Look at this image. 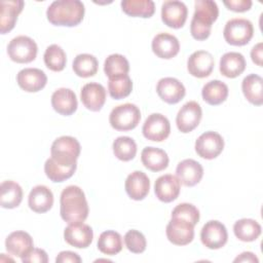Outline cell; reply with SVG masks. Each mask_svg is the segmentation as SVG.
<instances>
[{
    "instance_id": "24",
    "label": "cell",
    "mask_w": 263,
    "mask_h": 263,
    "mask_svg": "<svg viewBox=\"0 0 263 263\" xmlns=\"http://www.w3.org/2000/svg\"><path fill=\"white\" fill-rule=\"evenodd\" d=\"M5 249L10 255L22 259L34 249L33 238L28 232L13 231L5 239Z\"/></svg>"
},
{
    "instance_id": "5",
    "label": "cell",
    "mask_w": 263,
    "mask_h": 263,
    "mask_svg": "<svg viewBox=\"0 0 263 263\" xmlns=\"http://www.w3.org/2000/svg\"><path fill=\"white\" fill-rule=\"evenodd\" d=\"M141 120L140 109L132 103H125L112 109L109 115V122L116 130L134 129Z\"/></svg>"
},
{
    "instance_id": "33",
    "label": "cell",
    "mask_w": 263,
    "mask_h": 263,
    "mask_svg": "<svg viewBox=\"0 0 263 263\" xmlns=\"http://www.w3.org/2000/svg\"><path fill=\"white\" fill-rule=\"evenodd\" d=\"M120 5L122 11L129 16L147 18L155 12V4L152 0H123Z\"/></svg>"
},
{
    "instance_id": "46",
    "label": "cell",
    "mask_w": 263,
    "mask_h": 263,
    "mask_svg": "<svg viewBox=\"0 0 263 263\" xmlns=\"http://www.w3.org/2000/svg\"><path fill=\"white\" fill-rule=\"evenodd\" d=\"M251 58L252 61L259 67H262V60H263V43L259 42L253 46L251 50Z\"/></svg>"
},
{
    "instance_id": "1",
    "label": "cell",
    "mask_w": 263,
    "mask_h": 263,
    "mask_svg": "<svg viewBox=\"0 0 263 263\" xmlns=\"http://www.w3.org/2000/svg\"><path fill=\"white\" fill-rule=\"evenodd\" d=\"M88 203L83 190L76 186H67L61 193L60 214L62 219L70 223L83 222L88 216Z\"/></svg>"
},
{
    "instance_id": "29",
    "label": "cell",
    "mask_w": 263,
    "mask_h": 263,
    "mask_svg": "<svg viewBox=\"0 0 263 263\" xmlns=\"http://www.w3.org/2000/svg\"><path fill=\"white\" fill-rule=\"evenodd\" d=\"M245 98L255 106L263 104V79L257 74L246 76L241 82Z\"/></svg>"
},
{
    "instance_id": "34",
    "label": "cell",
    "mask_w": 263,
    "mask_h": 263,
    "mask_svg": "<svg viewBox=\"0 0 263 263\" xmlns=\"http://www.w3.org/2000/svg\"><path fill=\"white\" fill-rule=\"evenodd\" d=\"M77 165H65L57 162L53 160L51 157H49L45 163H44V172L46 177L55 183H61L69 178H71L75 171H76Z\"/></svg>"
},
{
    "instance_id": "18",
    "label": "cell",
    "mask_w": 263,
    "mask_h": 263,
    "mask_svg": "<svg viewBox=\"0 0 263 263\" xmlns=\"http://www.w3.org/2000/svg\"><path fill=\"white\" fill-rule=\"evenodd\" d=\"M180 189L181 183L179 179L171 174L160 176L154 184L155 195L162 202H172L177 199Z\"/></svg>"
},
{
    "instance_id": "20",
    "label": "cell",
    "mask_w": 263,
    "mask_h": 263,
    "mask_svg": "<svg viewBox=\"0 0 263 263\" xmlns=\"http://www.w3.org/2000/svg\"><path fill=\"white\" fill-rule=\"evenodd\" d=\"M203 176V167L194 159L180 161L176 168V177L180 183L187 187H193L200 182Z\"/></svg>"
},
{
    "instance_id": "13",
    "label": "cell",
    "mask_w": 263,
    "mask_h": 263,
    "mask_svg": "<svg viewBox=\"0 0 263 263\" xmlns=\"http://www.w3.org/2000/svg\"><path fill=\"white\" fill-rule=\"evenodd\" d=\"M188 9L184 2L173 0L164 1L161 6V20L170 28L180 29L185 25Z\"/></svg>"
},
{
    "instance_id": "47",
    "label": "cell",
    "mask_w": 263,
    "mask_h": 263,
    "mask_svg": "<svg viewBox=\"0 0 263 263\" xmlns=\"http://www.w3.org/2000/svg\"><path fill=\"white\" fill-rule=\"evenodd\" d=\"M233 261L235 263L236 262H248V263H258L259 262L256 255L252 252H243L239 256H237Z\"/></svg>"
},
{
    "instance_id": "8",
    "label": "cell",
    "mask_w": 263,
    "mask_h": 263,
    "mask_svg": "<svg viewBox=\"0 0 263 263\" xmlns=\"http://www.w3.org/2000/svg\"><path fill=\"white\" fill-rule=\"evenodd\" d=\"M224 149V140L216 132H205L195 141V151L198 156L204 159H214L220 155Z\"/></svg>"
},
{
    "instance_id": "44",
    "label": "cell",
    "mask_w": 263,
    "mask_h": 263,
    "mask_svg": "<svg viewBox=\"0 0 263 263\" xmlns=\"http://www.w3.org/2000/svg\"><path fill=\"white\" fill-rule=\"evenodd\" d=\"M223 3L229 10H232L235 12H243V11L250 10L253 4L251 0H229V1H224Z\"/></svg>"
},
{
    "instance_id": "39",
    "label": "cell",
    "mask_w": 263,
    "mask_h": 263,
    "mask_svg": "<svg viewBox=\"0 0 263 263\" xmlns=\"http://www.w3.org/2000/svg\"><path fill=\"white\" fill-rule=\"evenodd\" d=\"M113 153L114 155L122 161H129L135 158L137 154V144L136 142L126 136L118 137L113 142Z\"/></svg>"
},
{
    "instance_id": "35",
    "label": "cell",
    "mask_w": 263,
    "mask_h": 263,
    "mask_svg": "<svg viewBox=\"0 0 263 263\" xmlns=\"http://www.w3.org/2000/svg\"><path fill=\"white\" fill-rule=\"evenodd\" d=\"M72 68L77 76L87 78L97 74L99 63L95 55L89 53H80L74 59Z\"/></svg>"
},
{
    "instance_id": "37",
    "label": "cell",
    "mask_w": 263,
    "mask_h": 263,
    "mask_svg": "<svg viewBox=\"0 0 263 263\" xmlns=\"http://www.w3.org/2000/svg\"><path fill=\"white\" fill-rule=\"evenodd\" d=\"M104 72L108 78L126 75L129 72V63L122 54H110L105 60Z\"/></svg>"
},
{
    "instance_id": "4",
    "label": "cell",
    "mask_w": 263,
    "mask_h": 263,
    "mask_svg": "<svg viewBox=\"0 0 263 263\" xmlns=\"http://www.w3.org/2000/svg\"><path fill=\"white\" fill-rule=\"evenodd\" d=\"M81 147L79 142L70 136H62L55 139L50 148L51 158L65 165H77Z\"/></svg>"
},
{
    "instance_id": "16",
    "label": "cell",
    "mask_w": 263,
    "mask_h": 263,
    "mask_svg": "<svg viewBox=\"0 0 263 263\" xmlns=\"http://www.w3.org/2000/svg\"><path fill=\"white\" fill-rule=\"evenodd\" d=\"M156 91L163 102L171 105L179 103L186 95V89L183 83L173 77L161 78L157 82Z\"/></svg>"
},
{
    "instance_id": "28",
    "label": "cell",
    "mask_w": 263,
    "mask_h": 263,
    "mask_svg": "<svg viewBox=\"0 0 263 263\" xmlns=\"http://www.w3.org/2000/svg\"><path fill=\"white\" fill-rule=\"evenodd\" d=\"M141 160L144 166L151 172L165 170L170 161L166 152L156 147H145L141 153Z\"/></svg>"
},
{
    "instance_id": "22",
    "label": "cell",
    "mask_w": 263,
    "mask_h": 263,
    "mask_svg": "<svg viewBox=\"0 0 263 263\" xmlns=\"http://www.w3.org/2000/svg\"><path fill=\"white\" fill-rule=\"evenodd\" d=\"M152 51L160 59L170 60L176 57L180 50V43L176 36L168 33H159L154 36Z\"/></svg>"
},
{
    "instance_id": "43",
    "label": "cell",
    "mask_w": 263,
    "mask_h": 263,
    "mask_svg": "<svg viewBox=\"0 0 263 263\" xmlns=\"http://www.w3.org/2000/svg\"><path fill=\"white\" fill-rule=\"evenodd\" d=\"M22 261L24 263H47L48 257L44 250L34 248L24 258H22Z\"/></svg>"
},
{
    "instance_id": "2",
    "label": "cell",
    "mask_w": 263,
    "mask_h": 263,
    "mask_svg": "<svg viewBox=\"0 0 263 263\" xmlns=\"http://www.w3.org/2000/svg\"><path fill=\"white\" fill-rule=\"evenodd\" d=\"M84 12V4L79 0H57L47 7L46 16L54 26L75 27L82 22Z\"/></svg>"
},
{
    "instance_id": "6",
    "label": "cell",
    "mask_w": 263,
    "mask_h": 263,
    "mask_svg": "<svg viewBox=\"0 0 263 263\" xmlns=\"http://www.w3.org/2000/svg\"><path fill=\"white\" fill-rule=\"evenodd\" d=\"M254 35L253 24L247 18H232L228 21L223 30L227 43L235 46L248 44Z\"/></svg>"
},
{
    "instance_id": "27",
    "label": "cell",
    "mask_w": 263,
    "mask_h": 263,
    "mask_svg": "<svg viewBox=\"0 0 263 263\" xmlns=\"http://www.w3.org/2000/svg\"><path fill=\"white\" fill-rule=\"evenodd\" d=\"M245 57L236 51L226 52L220 59V72L227 78L239 76L246 69Z\"/></svg>"
},
{
    "instance_id": "42",
    "label": "cell",
    "mask_w": 263,
    "mask_h": 263,
    "mask_svg": "<svg viewBox=\"0 0 263 263\" xmlns=\"http://www.w3.org/2000/svg\"><path fill=\"white\" fill-rule=\"evenodd\" d=\"M172 218L184 219L194 226L199 221V211L197 208L191 203L183 202L178 204L172 212Z\"/></svg>"
},
{
    "instance_id": "36",
    "label": "cell",
    "mask_w": 263,
    "mask_h": 263,
    "mask_svg": "<svg viewBox=\"0 0 263 263\" xmlns=\"http://www.w3.org/2000/svg\"><path fill=\"white\" fill-rule=\"evenodd\" d=\"M98 249L101 253L114 256L122 250V237L114 230H107L100 234L98 239Z\"/></svg>"
},
{
    "instance_id": "23",
    "label": "cell",
    "mask_w": 263,
    "mask_h": 263,
    "mask_svg": "<svg viewBox=\"0 0 263 263\" xmlns=\"http://www.w3.org/2000/svg\"><path fill=\"white\" fill-rule=\"evenodd\" d=\"M124 188L127 195L132 199L142 200L149 193L150 180L145 173L141 171H135L127 176L124 183Z\"/></svg>"
},
{
    "instance_id": "38",
    "label": "cell",
    "mask_w": 263,
    "mask_h": 263,
    "mask_svg": "<svg viewBox=\"0 0 263 263\" xmlns=\"http://www.w3.org/2000/svg\"><path fill=\"white\" fill-rule=\"evenodd\" d=\"M43 59H44L45 66L53 72L63 71L64 68L66 67V63H67L66 53L64 49L58 44L49 45L45 49Z\"/></svg>"
},
{
    "instance_id": "17",
    "label": "cell",
    "mask_w": 263,
    "mask_h": 263,
    "mask_svg": "<svg viewBox=\"0 0 263 263\" xmlns=\"http://www.w3.org/2000/svg\"><path fill=\"white\" fill-rule=\"evenodd\" d=\"M18 86L27 92H37L41 90L47 82L45 73L37 68H25L16 75Z\"/></svg>"
},
{
    "instance_id": "14",
    "label": "cell",
    "mask_w": 263,
    "mask_h": 263,
    "mask_svg": "<svg viewBox=\"0 0 263 263\" xmlns=\"http://www.w3.org/2000/svg\"><path fill=\"white\" fill-rule=\"evenodd\" d=\"M64 238L72 247L85 249L92 242L93 232L91 227L83 222L70 223L64 230Z\"/></svg>"
},
{
    "instance_id": "3",
    "label": "cell",
    "mask_w": 263,
    "mask_h": 263,
    "mask_svg": "<svg viewBox=\"0 0 263 263\" xmlns=\"http://www.w3.org/2000/svg\"><path fill=\"white\" fill-rule=\"evenodd\" d=\"M219 8L215 1L196 0L195 10L190 24L191 36L196 40L209 38L213 23L218 18Z\"/></svg>"
},
{
    "instance_id": "40",
    "label": "cell",
    "mask_w": 263,
    "mask_h": 263,
    "mask_svg": "<svg viewBox=\"0 0 263 263\" xmlns=\"http://www.w3.org/2000/svg\"><path fill=\"white\" fill-rule=\"evenodd\" d=\"M108 79V90L111 98L115 100H121L129 96L132 92L133 81L127 74Z\"/></svg>"
},
{
    "instance_id": "15",
    "label": "cell",
    "mask_w": 263,
    "mask_h": 263,
    "mask_svg": "<svg viewBox=\"0 0 263 263\" xmlns=\"http://www.w3.org/2000/svg\"><path fill=\"white\" fill-rule=\"evenodd\" d=\"M215 66V60L211 52L206 50L194 51L187 61L189 74L197 78H204L211 75Z\"/></svg>"
},
{
    "instance_id": "30",
    "label": "cell",
    "mask_w": 263,
    "mask_h": 263,
    "mask_svg": "<svg viewBox=\"0 0 263 263\" xmlns=\"http://www.w3.org/2000/svg\"><path fill=\"white\" fill-rule=\"evenodd\" d=\"M23 200V189L14 181H4L0 187V204L4 209H14Z\"/></svg>"
},
{
    "instance_id": "45",
    "label": "cell",
    "mask_w": 263,
    "mask_h": 263,
    "mask_svg": "<svg viewBox=\"0 0 263 263\" xmlns=\"http://www.w3.org/2000/svg\"><path fill=\"white\" fill-rule=\"evenodd\" d=\"M81 261L79 255L71 251H63L55 258L57 263H80Z\"/></svg>"
},
{
    "instance_id": "32",
    "label": "cell",
    "mask_w": 263,
    "mask_h": 263,
    "mask_svg": "<svg viewBox=\"0 0 263 263\" xmlns=\"http://www.w3.org/2000/svg\"><path fill=\"white\" fill-rule=\"evenodd\" d=\"M261 231V225L257 221L249 218L240 219L233 225L234 235L245 242L256 240L260 236Z\"/></svg>"
},
{
    "instance_id": "9",
    "label": "cell",
    "mask_w": 263,
    "mask_h": 263,
    "mask_svg": "<svg viewBox=\"0 0 263 263\" xmlns=\"http://www.w3.org/2000/svg\"><path fill=\"white\" fill-rule=\"evenodd\" d=\"M143 136L150 141L162 142L171 133V123L168 119L160 113L150 114L142 127Z\"/></svg>"
},
{
    "instance_id": "12",
    "label": "cell",
    "mask_w": 263,
    "mask_h": 263,
    "mask_svg": "<svg viewBox=\"0 0 263 263\" xmlns=\"http://www.w3.org/2000/svg\"><path fill=\"white\" fill-rule=\"evenodd\" d=\"M201 116L202 110L200 105L195 101L187 102L181 107L177 114L176 123L178 129L183 134L192 132L199 124Z\"/></svg>"
},
{
    "instance_id": "10",
    "label": "cell",
    "mask_w": 263,
    "mask_h": 263,
    "mask_svg": "<svg viewBox=\"0 0 263 263\" xmlns=\"http://www.w3.org/2000/svg\"><path fill=\"white\" fill-rule=\"evenodd\" d=\"M202 245L211 250H218L224 247L228 239L227 229L224 224L217 220L206 222L200 231Z\"/></svg>"
},
{
    "instance_id": "11",
    "label": "cell",
    "mask_w": 263,
    "mask_h": 263,
    "mask_svg": "<svg viewBox=\"0 0 263 263\" xmlns=\"http://www.w3.org/2000/svg\"><path fill=\"white\" fill-rule=\"evenodd\" d=\"M166 237L176 246H186L194 238V225L181 218H172L166 225Z\"/></svg>"
},
{
    "instance_id": "41",
    "label": "cell",
    "mask_w": 263,
    "mask_h": 263,
    "mask_svg": "<svg viewBox=\"0 0 263 263\" xmlns=\"http://www.w3.org/2000/svg\"><path fill=\"white\" fill-rule=\"evenodd\" d=\"M124 243L127 250L134 254H141L146 250L147 241L144 234L138 230H128L124 235Z\"/></svg>"
},
{
    "instance_id": "19",
    "label": "cell",
    "mask_w": 263,
    "mask_h": 263,
    "mask_svg": "<svg viewBox=\"0 0 263 263\" xmlns=\"http://www.w3.org/2000/svg\"><path fill=\"white\" fill-rule=\"evenodd\" d=\"M80 99L86 109L98 112L106 102V89L98 82L86 83L81 88Z\"/></svg>"
},
{
    "instance_id": "21",
    "label": "cell",
    "mask_w": 263,
    "mask_h": 263,
    "mask_svg": "<svg viewBox=\"0 0 263 263\" xmlns=\"http://www.w3.org/2000/svg\"><path fill=\"white\" fill-rule=\"evenodd\" d=\"M51 106L55 112L61 115H72L78 107V102L75 92L66 87L58 88L51 96Z\"/></svg>"
},
{
    "instance_id": "25",
    "label": "cell",
    "mask_w": 263,
    "mask_h": 263,
    "mask_svg": "<svg viewBox=\"0 0 263 263\" xmlns=\"http://www.w3.org/2000/svg\"><path fill=\"white\" fill-rule=\"evenodd\" d=\"M29 208L38 214L48 212L53 204V194L51 190L44 185H37L32 188L28 196Z\"/></svg>"
},
{
    "instance_id": "26",
    "label": "cell",
    "mask_w": 263,
    "mask_h": 263,
    "mask_svg": "<svg viewBox=\"0 0 263 263\" xmlns=\"http://www.w3.org/2000/svg\"><path fill=\"white\" fill-rule=\"evenodd\" d=\"M22 0H3L1 1V16H0V32L6 34L11 31L16 23L18 14L24 8Z\"/></svg>"
},
{
    "instance_id": "31",
    "label": "cell",
    "mask_w": 263,
    "mask_h": 263,
    "mask_svg": "<svg viewBox=\"0 0 263 263\" xmlns=\"http://www.w3.org/2000/svg\"><path fill=\"white\" fill-rule=\"evenodd\" d=\"M201 96L203 101L209 105H220L228 97V86L220 80H211L203 85Z\"/></svg>"
},
{
    "instance_id": "7",
    "label": "cell",
    "mask_w": 263,
    "mask_h": 263,
    "mask_svg": "<svg viewBox=\"0 0 263 263\" xmlns=\"http://www.w3.org/2000/svg\"><path fill=\"white\" fill-rule=\"evenodd\" d=\"M38 47L36 42L25 35H20L10 40L7 53L11 61L18 64L31 63L36 59Z\"/></svg>"
}]
</instances>
